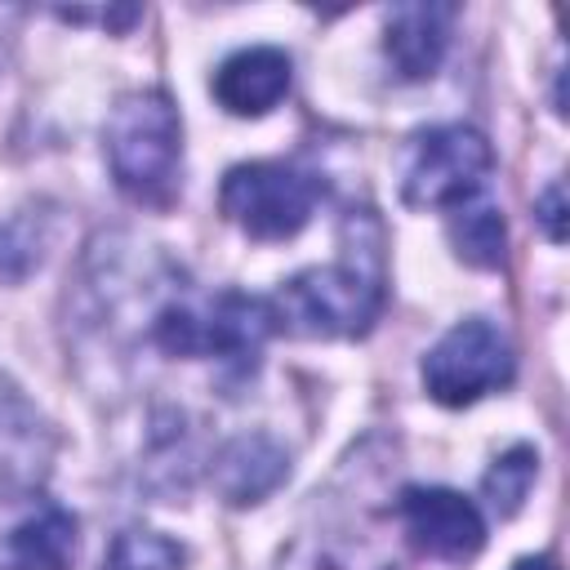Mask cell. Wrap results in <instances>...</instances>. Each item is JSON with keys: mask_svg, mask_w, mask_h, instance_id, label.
Instances as JSON below:
<instances>
[{"mask_svg": "<svg viewBox=\"0 0 570 570\" xmlns=\"http://www.w3.org/2000/svg\"><path fill=\"white\" fill-rule=\"evenodd\" d=\"M272 330L276 321L267 298L240 289L191 294L174 285L147 312V343L174 361H223L236 370H254Z\"/></svg>", "mask_w": 570, "mask_h": 570, "instance_id": "2", "label": "cell"}, {"mask_svg": "<svg viewBox=\"0 0 570 570\" xmlns=\"http://www.w3.org/2000/svg\"><path fill=\"white\" fill-rule=\"evenodd\" d=\"M285 476H289V450L267 432H240L223 441L209 459V481L218 499L232 508L263 503Z\"/></svg>", "mask_w": 570, "mask_h": 570, "instance_id": "9", "label": "cell"}, {"mask_svg": "<svg viewBox=\"0 0 570 570\" xmlns=\"http://www.w3.org/2000/svg\"><path fill=\"white\" fill-rule=\"evenodd\" d=\"M512 570H557V566H552L548 557H521V561H517Z\"/></svg>", "mask_w": 570, "mask_h": 570, "instance_id": "19", "label": "cell"}, {"mask_svg": "<svg viewBox=\"0 0 570 570\" xmlns=\"http://www.w3.org/2000/svg\"><path fill=\"white\" fill-rule=\"evenodd\" d=\"M276 570H401V566L374 534L334 521V525L298 530L281 552Z\"/></svg>", "mask_w": 570, "mask_h": 570, "instance_id": "12", "label": "cell"}, {"mask_svg": "<svg viewBox=\"0 0 570 570\" xmlns=\"http://www.w3.org/2000/svg\"><path fill=\"white\" fill-rule=\"evenodd\" d=\"M383 232L370 209L343 218V254L325 267L289 276L272 298V321L298 338H352L383 312Z\"/></svg>", "mask_w": 570, "mask_h": 570, "instance_id": "1", "label": "cell"}, {"mask_svg": "<svg viewBox=\"0 0 570 570\" xmlns=\"http://www.w3.org/2000/svg\"><path fill=\"white\" fill-rule=\"evenodd\" d=\"M289 53L276 45H249L218 62L214 98L232 116H267L289 94Z\"/></svg>", "mask_w": 570, "mask_h": 570, "instance_id": "10", "label": "cell"}, {"mask_svg": "<svg viewBox=\"0 0 570 570\" xmlns=\"http://www.w3.org/2000/svg\"><path fill=\"white\" fill-rule=\"evenodd\" d=\"M45 249V232L40 218L31 214H13L0 223V281H22Z\"/></svg>", "mask_w": 570, "mask_h": 570, "instance_id": "17", "label": "cell"}, {"mask_svg": "<svg viewBox=\"0 0 570 570\" xmlns=\"http://www.w3.org/2000/svg\"><path fill=\"white\" fill-rule=\"evenodd\" d=\"M401 525L423 557L436 561H472L485 548V512L476 499L445 485H410L396 499Z\"/></svg>", "mask_w": 570, "mask_h": 570, "instance_id": "7", "label": "cell"}, {"mask_svg": "<svg viewBox=\"0 0 570 570\" xmlns=\"http://www.w3.org/2000/svg\"><path fill=\"white\" fill-rule=\"evenodd\" d=\"M76 548H80L76 517L67 508L45 503L9 530L0 561H4V570H71Z\"/></svg>", "mask_w": 570, "mask_h": 570, "instance_id": "13", "label": "cell"}, {"mask_svg": "<svg viewBox=\"0 0 570 570\" xmlns=\"http://www.w3.org/2000/svg\"><path fill=\"white\" fill-rule=\"evenodd\" d=\"M53 428L22 396V387L0 374V499H22L45 485L53 468Z\"/></svg>", "mask_w": 570, "mask_h": 570, "instance_id": "8", "label": "cell"}, {"mask_svg": "<svg viewBox=\"0 0 570 570\" xmlns=\"http://www.w3.org/2000/svg\"><path fill=\"white\" fill-rule=\"evenodd\" d=\"M494 151L472 125H432L410 138L401 165V196L414 209H459L490 183Z\"/></svg>", "mask_w": 570, "mask_h": 570, "instance_id": "4", "label": "cell"}, {"mask_svg": "<svg viewBox=\"0 0 570 570\" xmlns=\"http://www.w3.org/2000/svg\"><path fill=\"white\" fill-rule=\"evenodd\" d=\"M321 200V178L285 165V160H245L232 165L223 187H218V205L223 214L254 240H289L298 236Z\"/></svg>", "mask_w": 570, "mask_h": 570, "instance_id": "5", "label": "cell"}, {"mask_svg": "<svg viewBox=\"0 0 570 570\" xmlns=\"http://www.w3.org/2000/svg\"><path fill=\"white\" fill-rule=\"evenodd\" d=\"M187 552L160 530H120L107 548L102 570H183Z\"/></svg>", "mask_w": 570, "mask_h": 570, "instance_id": "16", "label": "cell"}, {"mask_svg": "<svg viewBox=\"0 0 570 570\" xmlns=\"http://www.w3.org/2000/svg\"><path fill=\"white\" fill-rule=\"evenodd\" d=\"M450 245L472 267H499L503 249H508L503 209L494 200H485V196L463 200L459 209H450Z\"/></svg>", "mask_w": 570, "mask_h": 570, "instance_id": "14", "label": "cell"}, {"mask_svg": "<svg viewBox=\"0 0 570 570\" xmlns=\"http://www.w3.org/2000/svg\"><path fill=\"white\" fill-rule=\"evenodd\" d=\"M102 147L125 196L142 205H165L174 196L183 165V120L160 89L125 94L107 116Z\"/></svg>", "mask_w": 570, "mask_h": 570, "instance_id": "3", "label": "cell"}, {"mask_svg": "<svg viewBox=\"0 0 570 570\" xmlns=\"http://www.w3.org/2000/svg\"><path fill=\"white\" fill-rule=\"evenodd\" d=\"M534 218L543 223L548 240H566V187H561V183H552V187L539 196V205H534Z\"/></svg>", "mask_w": 570, "mask_h": 570, "instance_id": "18", "label": "cell"}, {"mask_svg": "<svg viewBox=\"0 0 570 570\" xmlns=\"http://www.w3.org/2000/svg\"><path fill=\"white\" fill-rule=\"evenodd\" d=\"M512 374H517L512 343L485 316H468L450 325L423 356V387L436 405H450V410L508 387Z\"/></svg>", "mask_w": 570, "mask_h": 570, "instance_id": "6", "label": "cell"}, {"mask_svg": "<svg viewBox=\"0 0 570 570\" xmlns=\"http://www.w3.org/2000/svg\"><path fill=\"white\" fill-rule=\"evenodd\" d=\"M450 4H401L387 13L383 49L401 80H428L436 76L445 49H450Z\"/></svg>", "mask_w": 570, "mask_h": 570, "instance_id": "11", "label": "cell"}, {"mask_svg": "<svg viewBox=\"0 0 570 570\" xmlns=\"http://www.w3.org/2000/svg\"><path fill=\"white\" fill-rule=\"evenodd\" d=\"M534 472H539V454H534L530 445H512L508 454L494 459V468H490L485 481H481L485 503H490L499 517L521 512V503H525V494H530V485H534Z\"/></svg>", "mask_w": 570, "mask_h": 570, "instance_id": "15", "label": "cell"}]
</instances>
